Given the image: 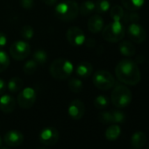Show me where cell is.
<instances>
[{
  "label": "cell",
  "instance_id": "9a60e30c",
  "mask_svg": "<svg viewBox=\"0 0 149 149\" xmlns=\"http://www.w3.org/2000/svg\"><path fill=\"white\" fill-rule=\"evenodd\" d=\"M104 19L98 14L92 15L88 21V28L92 33H98L99 32H101L104 28Z\"/></svg>",
  "mask_w": 149,
  "mask_h": 149
},
{
  "label": "cell",
  "instance_id": "cb8c5ba5",
  "mask_svg": "<svg viewBox=\"0 0 149 149\" xmlns=\"http://www.w3.org/2000/svg\"><path fill=\"white\" fill-rule=\"evenodd\" d=\"M110 15L114 21H121L125 16V12L120 6H114L110 10Z\"/></svg>",
  "mask_w": 149,
  "mask_h": 149
},
{
  "label": "cell",
  "instance_id": "7402d4cb",
  "mask_svg": "<svg viewBox=\"0 0 149 149\" xmlns=\"http://www.w3.org/2000/svg\"><path fill=\"white\" fill-rule=\"evenodd\" d=\"M96 5L91 0H87L81 4L79 6V13L83 16H89L95 12Z\"/></svg>",
  "mask_w": 149,
  "mask_h": 149
},
{
  "label": "cell",
  "instance_id": "f546056e",
  "mask_svg": "<svg viewBox=\"0 0 149 149\" xmlns=\"http://www.w3.org/2000/svg\"><path fill=\"white\" fill-rule=\"evenodd\" d=\"M20 33H21V36H22L23 39H25L26 40H29L33 38V36H34V30H33V28L31 26L26 25V26H24L21 28Z\"/></svg>",
  "mask_w": 149,
  "mask_h": 149
},
{
  "label": "cell",
  "instance_id": "f35d334b",
  "mask_svg": "<svg viewBox=\"0 0 149 149\" xmlns=\"http://www.w3.org/2000/svg\"><path fill=\"white\" fill-rule=\"evenodd\" d=\"M0 149H10V148H8V147H0Z\"/></svg>",
  "mask_w": 149,
  "mask_h": 149
},
{
  "label": "cell",
  "instance_id": "277c9868",
  "mask_svg": "<svg viewBox=\"0 0 149 149\" xmlns=\"http://www.w3.org/2000/svg\"><path fill=\"white\" fill-rule=\"evenodd\" d=\"M125 27L121 21H112L102 30L103 38L108 42L120 41L125 36Z\"/></svg>",
  "mask_w": 149,
  "mask_h": 149
},
{
  "label": "cell",
  "instance_id": "5bb4252c",
  "mask_svg": "<svg viewBox=\"0 0 149 149\" xmlns=\"http://www.w3.org/2000/svg\"><path fill=\"white\" fill-rule=\"evenodd\" d=\"M16 107L14 97L8 94H3L0 97V111L6 114L12 113Z\"/></svg>",
  "mask_w": 149,
  "mask_h": 149
},
{
  "label": "cell",
  "instance_id": "4316f807",
  "mask_svg": "<svg viewBox=\"0 0 149 149\" xmlns=\"http://www.w3.org/2000/svg\"><path fill=\"white\" fill-rule=\"evenodd\" d=\"M95 5H96L95 11L99 14L107 13L111 8V4L108 0H98L97 3H95Z\"/></svg>",
  "mask_w": 149,
  "mask_h": 149
},
{
  "label": "cell",
  "instance_id": "d6a6232c",
  "mask_svg": "<svg viewBox=\"0 0 149 149\" xmlns=\"http://www.w3.org/2000/svg\"><path fill=\"white\" fill-rule=\"evenodd\" d=\"M123 19L125 22H129V23H137L139 20V16L138 13H125V16L123 18Z\"/></svg>",
  "mask_w": 149,
  "mask_h": 149
},
{
  "label": "cell",
  "instance_id": "8d00e7d4",
  "mask_svg": "<svg viewBox=\"0 0 149 149\" xmlns=\"http://www.w3.org/2000/svg\"><path fill=\"white\" fill-rule=\"evenodd\" d=\"M42 1L47 6H54L57 3V0H42Z\"/></svg>",
  "mask_w": 149,
  "mask_h": 149
},
{
  "label": "cell",
  "instance_id": "836d02e7",
  "mask_svg": "<svg viewBox=\"0 0 149 149\" xmlns=\"http://www.w3.org/2000/svg\"><path fill=\"white\" fill-rule=\"evenodd\" d=\"M20 6L25 10H31L34 6L33 0H19Z\"/></svg>",
  "mask_w": 149,
  "mask_h": 149
},
{
  "label": "cell",
  "instance_id": "ba28073f",
  "mask_svg": "<svg viewBox=\"0 0 149 149\" xmlns=\"http://www.w3.org/2000/svg\"><path fill=\"white\" fill-rule=\"evenodd\" d=\"M36 98L37 94L35 90L32 87H26L19 92L17 102L21 108L29 109L33 106L36 102Z\"/></svg>",
  "mask_w": 149,
  "mask_h": 149
},
{
  "label": "cell",
  "instance_id": "8992f818",
  "mask_svg": "<svg viewBox=\"0 0 149 149\" xmlns=\"http://www.w3.org/2000/svg\"><path fill=\"white\" fill-rule=\"evenodd\" d=\"M92 81L94 85L101 91L110 90L114 86L115 84V79L113 76L106 70L97 71L94 74Z\"/></svg>",
  "mask_w": 149,
  "mask_h": 149
},
{
  "label": "cell",
  "instance_id": "74e56055",
  "mask_svg": "<svg viewBox=\"0 0 149 149\" xmlns=\"http://www.w3.org/2000/svg\"><path fill=\"white\" fill-rule=\"evenodd\" d=\"M2 138H1V136H0V147H1L2 146Z\"/></svg>",
  "mask_w": 149,
  "mask_h": 149
},
{
  "label": "cell",
  "instance_id": "ab89813d",
  "mask_svg": "<svg viewBox=\"0 0 149 149\" xmlns=\"http://www.w3.org/2000/svg\"><path fill=\"white\" fill-rule=\"evenodd\" d=\"M39 149H48V148H46V147H40V148H39Z\"/></svg>",
  "mask_w": 149,
  "mask_h": 149
},
{
  "label": "cell",
  "instance_id": "ac0fdd59",
  "mask_svg": "<svg viewBox=\"0 0 149 149\" xmlns=\"http://www.w3.org/2000/svg\"><path fill=\"white\" fill-rule=\"evenodd\" d=\"M119 52L126 57L133 56L136 53L135 46L129 40H124L119 44Z\"/></svg>",
  "mask_w": 149,
  "mask_h": 149
},
{
  "label": "cell",
  "instance_id": "2e32d148",
  "mask_svg": "<svg viewBox=\"0 0 149 149\" xmlns=\"http://www.w3.org/2000/svg\"><path fill=\"white\" fill-rule=\"evenodd\" d=\"M93 72V66L88 61L80 62L76 68V74L80 78H88Z\"/></svg>",
  "mask_w": 149,
  "mask_h": 149
},
{
  "label": "cell",
  "instance_id": "83f0119b",
  "mask_svg": "<svg viewBox=\"0 0 149 149\" xmlns=\"http://www.w3.org/2000/svg\"><path fill=\"white\" fill-rule=\"evenodd\" d=\"M109 105V99L104 95H99L94 99V106L97 109L103 110Z\"/></svg>",
  "mask_w": 149,
  "mask_h": 149
},
{
  "label": "cell",
  "instance_id": "44dd1931",
  "mask_svg": "<svg viewBox=\"0 0 149 149\" xmlns=\"http://www.w3.org/2000/svg\"><path fill=\"white\" fill-rule=\"evenodd\" d=\"M122 6L128 11L134 12L145 5V0H121Z\"/></svg>",
  "mask_w": 149,
  "mask_h": 149
},
{
  "label": "cell",
  "instance_id": "6da1fadb",
  "mask_svg": "<svg viewBox=\"0 0 149 149\" xmlns=\"http://www.w3.org/2000/svg\"><path fill=\"white\" fill-rule=\"evenodd\" d=\"M115 74L120 82L127 85H136L141 78L137 63L129 59H124L117 64Z\"/></svg>",
  "mask_w": 149,
  "mask_h": 149
},
{
  "label": "cell",
  "instance_id": "8fae6325",
  "mask_svg": "<svg viewBox=\"0 0 149 149\" xmlns=\"http://www.w3.org/2000/svg\"><path fill=\"white\" fill-rule=\"evenodd\" d=\"M127 33L129 38L136 43H142L146 38L145 29L138 23H131L128 26Z\"/></svg>",
  "mask_w": 149,
  "mask_h": 149
},
{
  "label": "cell",
  "instance_id": "7a4b0ae2",
  "mask_svg": "<svg viewBox=\"0 0 149 149\" xmlns=\"http://www.w3.org/2000/svg\"><path fill=\"white\" fill-rule=\"evenodd\" d=\"M79 13V6L74 0H64L57 4L54 8V14L61 21H71Z\"/></svg>",
  "mask_w": 149,
  "mask_h": 149
},
{
  "label": "cell",
  "instance_id": "7c38bea8",
  "mask_svg": "<svg viewBox=\"0 0 149 149\" xmlns=\"http://www.w3.org/2000/svg\"><path fill=\"white\" fill-rule=\"evenodd\" d=\"M68 116L74 120L81 119L85 113L84 104L79 99L73 100L68 105Z\"/></svg>",
  "mask_w": 149,
  "mask_h": 149
},
{
  "label": "cell",
  "instance_id": "4fadbf2b",
  "mask_svg": "<svg viewBox=\"0 0 149 149\" xmlns=\"http://www.w3.org/2000/svg\"><path fill=\"white\" fill-rule=\"evenodd\" d=\"M4 139L10 146H19L24 141V134L19 130H10L5 134Z\"/></svg>",
  "mask_w": 149,
  "mask_h": 149
},
{
  "label": "cell",
  "instance_id": "52a82bcc",
  "mask_svg": "<svg viewBox=\"0 0 149 149\" xmlns=\"http://www.w3.org/2000/svg\"><path fill=\"white\" fill-rule=\"evenodd\" d=\"M31 52V46L24 40L13 42L10 47V54L16 61H22L27 58Z\"/></svg>",
  "mask_w": 149,
  "mask_h": 149
},
{
  "label": "cell",
  "instance_id": "4dcf8cb0",
  "mask_svg": "<svg viewBox=\"0 0 149 149\" xmlns=\"http://www.w3.org/2000/svg\"><path fill=\"white\" fill-rule=\"evenodd\" d=\"M111 115H112V123L115 124L122 123L125 119V115L121 111H111Z\"/></svg>",
  "mask_w": 149,
  "mask_h": 149
},
{
  "label": "cell",
  "instance_id": "e0dca14e",
  "mask_svg": "<svg viewBox=\"0 0 149 149\" xmlns=\"http://www.w3.org/2000/svg\"><path fill=\"white\" fill-rule=\"evenodd\" d=\"M146 134L140 131L135 132L131 138V144L134 148H142L146 145Z\"/></svg>",
  "mask_w": 149,
  "mask_h": 149
},
{
  "label": "cell",
  "instance_id": "3957f363",
  "mask_svg": "<svg viewBox=\"0 0 149 149\" xmlns=\"http://www.w3.org/2000/svg\"><path fill=\"white\" fill-rule=\"evenodd\" d=\"M74 71V65L73 63L64 58H59L54 60L50 67L49 72L50 74L57 80H65L68 78Z\"/></svg>",
  "mask_w": 149,
  "mask_h": 149
},
{
  "label": "cell",
  "instance_id": "ffe728a7",
  "mask_svg": "<svg viewBox=\"0 0 149 149\" xmlns=\"http://www.w3.org/2000/svg\"><path fill=\"white\" fill-rule=\"evenodd\" d=\"M7 85V89L10 92L12 93H17L19 92L22 88H23V81L21 78L18 77H12L9 81Z\"/></svg>",
  "mask_w": 149,
  "mask_h": 149
},
{
  "label": "cell",
  "instance_id": "e575fe53",
  "mask_svg": "<svg viewBox=\"0 0 149 149\" xmlns=\"http://www.w3.org/2000/svg\"><path fill=\"white\" fill-rule=\"evenodd\" d=\"M7 41L8 39L6 35L4 33L0 32V49H4L6 47V46L7 45Z\"/></svg>",
  "mask_w": 149,
  "mask_h": 149
},
{
  "label": "cell",
  "instance_id": "484cf974",
  "mask_svg": "<svg viewBox=\"0 0 149 149\" xmlns=\"http://www.w3.org/2000/svg\"><path fill=\"white\" fill-rule=\"evenodd\" d=\"M33 60L38 65H44L47 61V54L43 49H38L33 53Z\"/></svg>",
  "mask_w": 149,
  "mask_h": 149
},
{
  "label": "cell",
  "instance_id": "f1b7e54d",
  "mask_svg": "<svg viewBox=\"0 0 149 149\" xmlns=\"http://www.w3.org/2000/svg\"><path fill=\"white\" fill-rule=\"evenodd\" d=\"M38 64L34 60H29L23 65V71L26 74H33L37 69Z\"/></svg>",
  "mask_w": 149,
  "mask_h": 149
},
{
  "label": "cell",
  "instance_id": "b9f144b4",
  "mask_svg": "<svg viewBox=\"0 0 149 149\" xmlns=\"http://www.w3.org/2000/svg\"><path fill=\"white\" fill-rule=\"evenodd\" d=\"M132 149H141V148H134V147H132Z\"/></svg>",
  "mask_w": 149,
  "mask_h": 149
},
{
  "label": "cell",
  "instance_id": "60d3db41",
  "mask_svg": "<svg viewBox=\"0 0 149 149\" xmlns=\"http://www.w3.org/2000/svg\"><path fill=\"white\" fill-rule=\"evenodd\" d=\"M146 149H149V143H148V145L146 146Z\"/></svg>",
  "mask_w": 149,
  "mask_h": 149
},
{
  "label": "cell",
  "instance_id": "603a6c76",
  "mask_svg": "<svg viewBox=\"0 0 149 149\" xmlns=\"http://www.w3.org/2000/svg\"><path fill=\"white\" fill-rule=\"evenodd\" d=\"M68 85L69 90L73 93H80L84 87V84H83L82 80L79 78H76V77L70 78L68 80Z\"/></svg>",
  "mask_w": 149,
  "mask_h": 149
},
{
  "label": "cell",
  "instance_id": "d4e9b609",
  "mask_svg": "<svg viewBox=\"0 0 149 149\" xmlns=\"http://www.w3.org/2000/svg\"><path fill=\"white\" fill-rule=\"evenodd\" d=\"M10 65V57L8 54L3 50L0 49V73L4 72Z\"/></svg>",
  "mask_w": 149,
  "mask_h": 149
},
{
  "label": "cell",
  "instance_id": "5b68a950",
  "mask_svg": "<svg viewBox=\"0 0 149 149\" xmlns=\"http://www.w3.org/2000/svg\"><path fill=\"white\" fill-rule=\"evenodd\" d=\"M132 92L125 85H118L111 92V100L117 108H125L132 102Z\"/></svg>",
  "mask_w": 149,
  "mask_h": 149
},
{
  "label": "cell",
  "instance_id": "1f68e13d",
  "mask_svg": "<svg viewBox=\"0 0 149 149\" xmlns=\"http://www.w3.org/2000/svg\"><path fill=\"white\" fill-rule=\"evenodd\" d=\"M98 120L103 124L112 123L111 111H102L98 114Z\"/></svg>",
  "mask_w": 149,
  "mask_h": 149
},
{
  "label": "cell",
  "instance_id": "9c48e42d",
  "mask_svg": "<svg viewBox=\"0 0 149 149\" xmlns=\"http://www.w3.org/2000/svg\"><path fill=\"white\" fill-rule=\"evenodd\" d=\"M59 132L53 126H47L43 128L40 134L39 139L41 144L45 146H54L59 140Z\"/></svg>",
  "mask_w": 149,
  "mask_h": 149
},
{
  "label": "cell",
  "instance_id": "d590c367",
  "mask_svg": "<svg viewBox=\"0 0 149 149\" xmlns=\"http://www.w3.org/2000/svg\"><path fill=\"white\" fill-rule=\"evenodd\" d=\"M6 88H7V85H6V82L3 79L0 78V96L5 93Z\"/></svg>",
  "mask_w": 149,
  "mask_h": 149
},
{
  "label": "cell",
  "instance_id": "d6986e66",
  "mask_svg": "<svg viewBox=\"0 0 149 149\" xmlns=\"http://www.w3.org/2000/svg\"><path fill=\"white\" fill-rule=\"evenodd\" d=\"M121 134V128L118 125H111L105 131V138L110 141H114L118 139Z\"/></svg>",
  "mask_w": 149,
  "mask_h": 149
},
{
  "label": "cell",
  "instance_id": "30bf717a",
  "mask_svg": "<svg viewBox=\"0 0 149 149\" xmlns=\"http://www.w3.org/2000/svg\"><path fill=\"white\" fill-rule=\"evenodd\" d=\"M66 38L68 41L74 47L83 46L86 40L85 34L84 31L77 26H71L68 29L66 33Z\"/></svg>",
  "mask_w": 149,
  "mask_h": 149
}]
</instances>
